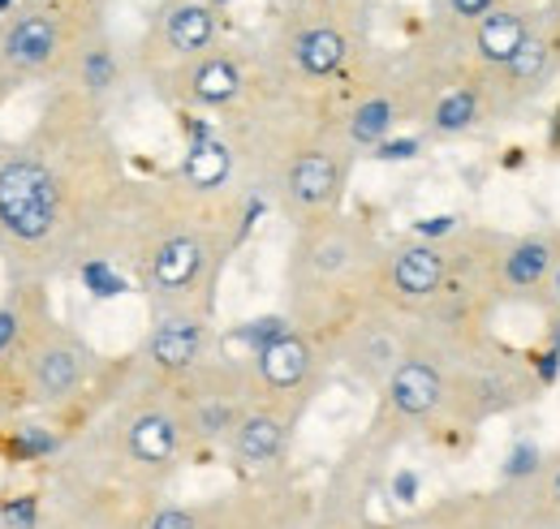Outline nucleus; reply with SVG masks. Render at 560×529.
Wrapping results in <instances>:
<instances>
[{
	"mask_svg": "<svg viewBox=\"0 0 560 529\" xmlns=\"http://www.w3.org/2000/svg\"><path fill=\"white\" fill-rule=\"evenodd\" d=\"M448 267H453V250L448 242H406L388 255L384 263V284L397 302L406 306H427L444 293L448 284Z\"/></svg>",
	"mask_w": 560,
	"mask_h": 529,
	"instance_id": "obj_7",
	"label": "nucleus"
},
{
	"mask_svg": "<svg viewBox=\"0 0 560 529\" xmlns=\"http://www.w3.org/2000/svg\"><path fill=\"white\" fill-rule=\"evenodd\" d=\"M203 4H211V9H224V4H233V0H203Z\"/></svg>",
	"mask_w": 560,
	"mask_h": 529,
	"instance_id": "obj_36",
	"label": "nucleus"
},
{
	"mask_svg": "<svg viewBox=\"0 0 560 529\" xmlns=\"http://www.w3.org/2000/svg\"><path fill=\"white\" fill-rule=\"evenodd\" d=\"M186 91L199 108H224L242 95V66L224 52H208L195 61L190 78H186Z\"/></svg>",
	"mask_w": 560,
	"mask_h": 529,
	"instance_id": "obj_21",
	"label": "nucleus"
},
{
	"mask_svg": "<svg viewBox=\"0 0 560 529\" xmlns=\"http://www.w3.org/2000/svg\"><path fill=\"white\" fill-rule=\"evenodd\" d=\"M126 452L142 469H164L182 452V422L168 409H142L126 426Z\"/></svg>",
	"mask_w": 560,
	"mask_h": 529,
	"instance_id": "obj_14",
	"label": "nucleus"
},
{
	"mask_svg": "<svg viewBox=\"0 0 560 529\" xmlns=\"http://www.w3.org/2000/svg\"><path fill=\"white\" fill-rule=\"evenodd\" d=\"M419 151H422L419 138H388V142H380V146H375V155H380V160H415Z\"/></svg>",
	"mask_w": 560,
	"mask_h": 529,
	"instance_id": "obj_30",
	"label": "nucleus"
},
{
	"mask_svg": "<svg viewBox=\"0 0 560 529\" xmlns=\"http://www.w3.org/2000/svg\"><path fill=\"white\" fill-rule=\"evenodd\" d=\"M544 392L535 362H522L513 349L488 344V340H466L462 344V366H453V397L448 409H457L470 422H488L526 409Z\"/></svg>",
	"mask_w": 560,
	"mask_h": 529,
	"instance_id": "obj_1",
	"label": "nucleus"
},
{
	"mask_svg": "<svg viewBox=\"0 0 560 529\" xmlns=\"http://www.w3.org/2000/svg\"><path fill=\"white\" fill-rule=\"evenodd\" d=\"M242 418H246V413H242L229 397H208L195 404V413H190V431H195L199 439H233V431H237Z\"/></svg>",
	"mask_w": 560,
	"mask_h": 529,
	"instance_id": "obj_24",
	"label": "nucleus"
},
{
	"mask_svg": "<svg viewBox=\"0 0 560 529\" xmlns=\"http://www.w3.org/2000/svg\"><path fill=\"white\" fill-rule=\"evenodd\" d=\"M453 366H457V357H448V340L401 353L397 371L384 384L388 409L401 422H427V418L444 413L448 397H453Z\"/></svg>",
	"mask_w": 560,
	"mask_h": 529,
	"instance_id": "obj_3",
	"label": "nucleus"
},
{
	"mask_svg": "<svg viewBox=\"0 0 560 529\" xmlns=\"http://www.w3.org/2000/svg\"><path fill=\"white\" fill-rule=\"evenodd\" d=\"M491 113V95H488V78L475 73L466 82H453L448 91L435 95V104L427 108V130L435 138H462V133L479 130Z\"/></svg>",
	"mask_w": 560,
	"mask_h": 529,
	"instance_id": "obj_12",
	"label": "nucleus"
},
{
	"mask_svg": "<svg viewBox=\"0 0 560 529\" xmlns=\"http://www.w3.org/2000/svg\"><path fill=\"white\" fill-rule=\"evenodd\" d=\"M346 61H350V39L328 22H315L293 39V66H298L302 78L324 82V78L341 73Z\"/></svg>",
	"mask_w": 560,
	"mask_h": 529,
	"instance_id": "obj_18",
	"label": "nucleus"
},
{
	"mask_svg": "<svg viewBox=\"0 0 560 529\" xmlns=\"http://www.w3.org/2000/svg\"><path fill=\"white\" fill-rule=\"evenodd\" d=\"M18 331H22V324H18V315H13V310H0V353H4V349H13Z\"/></svg>",
	"mask_w": 560,
	"mask_h": 529,
	"instance_id": "obj_33",
	"label": "nucleus"
},
{
	"mask_svg": "<svg viewBox=\"0 0 560 529\" xmlns=\"http://www.w3.org/2000/svg\"><path fill=\"white\" fill-rule=\"evenodd\" d=\"M82 82H86V91H108L113 82H117V57H113V48H86L82 52Z\"/></svg>",
	"mask_w": 560,
	"mask_h": 529,
	"instance_id": "obj_25",
	"label": "nucleus"
},
{
	"mask_svg": "<svg viewBox=\"0 0 560 529\" xmlns=\"http://www.w3.org/2000/svg\"><path fill=\"white\" fill-rule=\"evenodd\" d=\"M61 48V26L52 13H26L4 31V61L18 69L48 66Z\"/></svg>",
	"mask_w": 560,
	"mask_h": 529,
	"instance_id": "obj_17",
	"label": "nucleus"
},
{
	"mask_svg": "<svg viewBox=\"0 0 560 529\" xmlns=\"http://www.w3.org/2000/svg\"><path fill=\"white\" fill-rule=\"evenodd\" d=\"M284 331H289V324H284L280 315H268V319H250L246 328L237 331V340H246V344H250V353H264V349H268L272 340H280Z\"/></svg>",
	"mask_w": 560,
	"mask_h": 529,
	"instance_id": "obj_27",
	"label": "nucleus"
},
{
	"mask_svg": "<svg viewBox=\"0 0 560 529\" xmlns=\"http://www.w3.org/2000/svg\"><path fill=\"white\" fill-rule=\"evenodd\" d=\"M139 529H203V513L199 508H182V504H164Z\"/></svg>",
	"mask_w": 560,
	"mask_h": 529,
	"instance_id": "obj_26",
	"label": "nucleus"
},
{
	"mask_svg": "<svg viewBox=\"0 0 560 529\" xmlns=\"http://www.w3.org/2000/svg\"><path fill=\"white\" fill-rule=\"evenodd\" d=\"M548 315H560V255H557V267H552V275H548V289H544V302H539Z\"/></svg>",
	"mask_w": 560,
	"mask_h": 529,
	"instance_id": "obj_32",
	"label": "nucleus"
},
{
	"mask_svg": "<svg viewBox=\"0 0 560 529\" xmlns=\"http://www.w3.org/2000/svg\"><path fill=\"white\" fill-rule=\"evenodd\" d=\"M86 379V349L73 340H52L31 362V384L44 400H66Z\"/></svg>",
	"mask_w": 560,
	"mask_h": 529,
	"instance_id": "obj_16",
	"label": "nucleus"
},
{
	"mask_svg": "<svg viewBox=\"0 0 560 529\" xmlns=\"http://www.w3.org/2000/svg\"><path fill=\"white\" fill-rule=\"evenodd\" d=\"M548 26H552V35L560 39V0H552V4H548Z\"/></svg>",
	"mask_w": 560,
	"mask_h": 529,
	"instance_id": "obj_34",
	"label": "nucleus"
},
{
	"mask_svg": "<svg viewBox=\"0 0 560 529\" xmlns=\"http://www.w3.org/2000/svg\"><path fill=\"white\" fill-rule=\"evenodd\" d=\"M397 117H401V108H397V99L393 95H366L358 108L350 113V133L353 146H380V142H388V133L397 126Z\"/></svg>",
	"mask_w": 560,
	"mask_h": 529,
	"instance_id": "obj_23",
	"label": "nucleus"
},
{
	"mask_svg": "<svg viewBox=\"0 0 560 529\" xmlns=\"http://www.w3.org/2000/svg\"><path fill=\"white\" fill-rule=\"evenodd\" d=\"M544 26H548V13L535 9L530 0H504L500 9H491L488 17L470 31V52H475L479 73L509 66Z\"/></svg>",
	"mask_w": 560,
	"mask_h": 529,
	"instance_id": "obj_6",
	"label": "nucleus"
},
{
	"mask_svg": "<svg viewBox=\"0 0 560 529\" xmlns=\"http://www.w3.org/2000/svg\"><path fill=\"white\" fill-rule=\"evenodd\" d=\"M233 177V146L215 133H195V142L186 146V160H182V181L195 190V195H215L220 186H229Z\"/></svg>",
	"mask_w": 560,
	"mask_h": 529,
	"instance_id": "obj_20",
	"label": "nucleus"
},
{
	"mask_svg": "<svg viewBox=\"0 0 560 529\" xmlns=\"http://www.w3.org/2000/svg\"><path fill=\"white\" fill-rule=\"evenodd\" d=\"M500 4H504V0H444V13H448L457 26H470V31H475L491 9H500Z\"/></svg>",
	"mask_w": 560,
	"mask_h": 529,
	"instance_id": "obj_28",
	"label": "nucleus"
},
{
	"mask_svg": "<svg viewBox=\"0 0 560 529\" xmlns=\"http://www.w3.org/2000/svg\"><path fill=\"white\" fill-rule=\"evenodd\" d=\"M0 521L9 529H35L39 521V504H35V495H18V499H9L4 508H0Z\"/></svg>",
	"mask_w": 560,
	"mask_h": 529,
	"instance_id": "obj_29",
	"label": "nucleus"
},
{
	"mask_svg": "<svg viewBox=\"0 0 560 529\" xmlns=\"http://www.w3.org/2000/svg\"><path fill=\"white\" fill-rule=\"evenodd\" d=\"M208 242L190 228H177V233L155 242V250L147 259V284H151V293H160L168 302L190 297L208 271Z\"/></svg>",
	"mask_w": 560,
	"mask_h": 529,
	"instance_id": "obj_10",
	"label": "nucleus"
},
{
	"mask_svg": "<svg viewBox=\"0 0 560 529\" xmlns=\"http://www.w3.org/2000/svg\"><path fill=\"white\" fill-rule=\"evenodd\" d=\"M560 255V233L544 228V233H522V237H504L500 255H495V297L504 306L513 302H544L548 275L557 267Z\"/></svg>",
	"mask_w": 560,
	"mask_h": 529,
	"instance_id": "obj_5",
	"label": "nucleus"
},
{
	"mask_svg": "<svg viewBox=\"0 0 560 529\" xmlns=\"http://www.w3.org/2000/svg\"><path fill=\"white\" fill-rule=\"evenodd\" d=\"M293 255H298L302 275H311L315 284H332V280L350 275L353 267L362 263L366 242H362V233H358L353 224H346V220L319 215V220L306 228V237L298 242Z\"/></svg>",
	"mask_w": 560,
	"mask_h": 529,
	"instance_id": "obj_9",
	"label": "nucleus"
},
{
	"mask_svg": "<svg viewBox=\"0 0 560 529\" xmlns=\"http://www.w3.org/2000/svg\"><path fill=\"white\" fill-rule=\"evenodd\" d=\"M61 186L57 173L35 155H13L0 164V224L18 242L35 246L57 233Z\"/></svg>",
	"mask_w": 560,
	"mask_h": 529,
	"instance_id": "obj_2",
	"label": "nucleus"
},
{
	"mask_svg": "<svg viewBox=\"0 0 560 529\" xmlns=\"http://www.w3.org/2000/svg\"><path fill=\"white\" fill-rule=\"evenodd\" d=\"M215 39V9L203 0H182L164 13V44L173 57H208Z\"/></svg>",
	"mask_w": 560,
	"mask_h": 529,
	"instance_id": "obj_19",
	"label": "nucleus"
},
{
	"mask_svg": "<svg viewBox=\"0 0 560 529\" xmlns=\"http://www.w3.org/2000/svg\"><path fill=\"white\" fill-rule=\"evenodd\" d=\"M448 233H457V215H431V220L419 224L422 242H440V237H448Z\"/></svg>",
	"mask_w": 560,
	"mask_h": 529,
	"instance_id": "obj_31",
	"label": "nucleus"
},
{
	"mask_svg": "<svg viewBox=\"0 0 560 529\" xmlns=\"http://www.w3.org/2000/svg\"><path fill=\"white\" fill-rule=\"evenodd\" d=\"M255 371L268 392H298V388H306V379L315 371V349L306 336L284 331L264 353H255Z\"/></svg>",
	"mask_w": 560,
	"mask_h": 529,
	"instance_id": "obj_15",
	"label": "nucleus"
},
{
	"mask_svg": "<svg viewBox=\"0 0 560 529\" xmlns=\"http://www.w3.org/2000/svg\"><path fill=\"white\" fill-rule=\"evenodd\" d=\"M9 4H13V0H0V9H9Z\"/></svg>",
	"mask_w": 560,
	"mask_h": 529,
	"instance_id": "obj_37",
	"label": "nucleus"
},
{
	"mask_svg": "<svg viewBox=\"0 0 560 529\" xmlns=\"http://www.w3.org/2000/svg\"><path fill=\"white\" fill-rule=\"evenodd\" d=\"M229 448H233V461L242 469H272L289 448V418L277 409H250L237 422Z\"/></svg>",
	"mask_w": 560,
	"mask_h": 529,
	"instance_id": "obj_13",
	"label": "nucleus"
},
{
	"mask_svg": "<svg viewBox=\"0 0 560 529\" xmlns=\"http://www.w3.org/2000/svg\"><path fill=\"white\" fill-rule=\"evenodd\" d=\"M552 151H560V108H557V121H552Z\"/></svg>",
	"mask_w": 560,
	"mask_h": 529,
	"instance_id": "obj_35",
	"label": "nucleus"
},
{
	"mask_svg": "<svg viewBox=\"0 0 560 529\" xmlns=\"http://www.w3.org/2000/svg\"><path fill=\"white\" fill-rule=\"evenodd\" d=\"M284 199L293 211L302 215H324L332 211V202L341 199L346 190V155L341 151H328V146H311V151H298L284 168Z\"/></svg>",
	"mask_w": 560,
	"mask_h": 529,
	"instance_id": "obj_8",
	"label": "nucleus"
},
{
	"mask_svg": "<svg viewBox=\"0 0 560 529\" xmlns=\"http://www.w3.org/2000/svg\"><path fill=\"white\" fill-rule=\"evenodd\" d=\"M208 349V324L195 310H168L151 336H147V357L164 375H186L203 362Z\"/></svg>",
	"mask_w": 560,
	"mask_h": 529,
	"instance_id": "obj_11",
	"label": "nucleus"
},
{
	"mask_svg": "<svg viewBox=\"0 0 560 529\" xmlns=\"http://www.w3.org/2000/svg\"><path fill=\"white\" fill-rule=\"evenodd\" d=\"M522 499H517V508H522V517H526V526L530 529H560V452L557 457H548L544 469L530 478V482H522V486H513Z\"/></svg>",
	"mask_w": 560,
	"mask_h": 529,
	"instance_id": "obj_22",
	"label": "nucleus"
},
{
	"mask_svg": "<svg viewBox=\"0 0 560 529\" xmlns=\"http://www.w3.org/2000/svg\"><path fill=\"white\" fill-rule=\"evenodd\" d=\"M483 78H488L491 113H495V117L522 113V108H530L535 99H544L548 86L560 78V39L552 35V26H544L509 66L491 69Z\"/></svg>",
	"mask_w": 560,
	"mask_h": 529,
	"instance_id": "obj_4",
	"label": "nucleus"
}]
</instances>
